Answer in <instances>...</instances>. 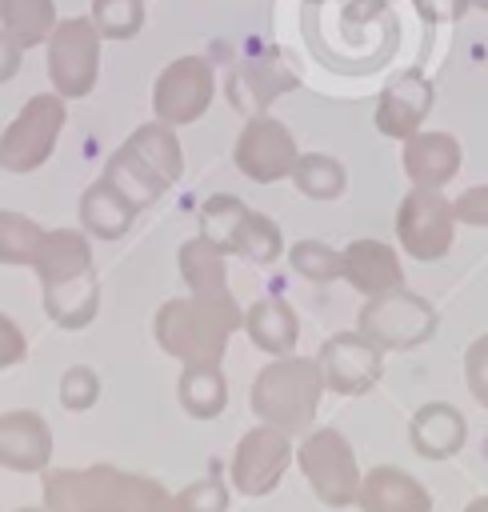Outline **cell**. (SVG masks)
I'll list each match as a JSON object with an SVG mask.
<instances>
[{
  "mask_svg": "<svg viewBox=\"0 0 488 512\" xmlns=\"http://www.w3.org/2000/svg\"><path fill=\"white\" fill-rule=\"evenodd\" d=\"M240 320L244 316L232 296H224V300L180 296L156 312V340L164 344L168 356H176L184 364H220L224 344Z\"/></svg>",
  "mask_w": 488,
  "mask_h": 512,
  "instance_id": "obj_1",
  "label": "cell"
},
{
  "mask_svg": "<svg viewBox=\"0 0 488 512\" xmlns=\"http://www.w3.org/2000/svg\"><path fill=\"white\" fill-rule=\"evenodd\" d=\"M316 396H320V364L288 356V360H272L256 376L248 400H252L256 416H264V424L300 432V428H308V420L316 412Z\"/></svg>",
  "mask_w": 488,
  "mask_h": 512,
  "instance_id": "obj_2",
  "label": "cell"
},
{
  "mask_svg": "<svg viewBox=\"0 0 488 512\" xmlns=\"http://www.w3.org/2000/svg\"><path fill=\"white\" fill-rule=\"evenodd\" d=\"M60 128H64V96L60 92L32 96L16 112V120L0 132V168L4 172H32V168H40L52 156Z\"/></svg>",
  "mask_w": 488,
  "mask_h": 512,
  "instance_id": "obj_3",
  "label": "cell"
},
{
  "mask_svg": "<svg viewBox=\"0 0 488 512\" xmlns=\"http://www.w3.org/2000/svg\"><path fill=\"white\" fill-rule=\"evenodd\" d=\"M48 76L64 100L88 96L100 76V32L88 16H68L48 36Z\"/></svg>",
  "mask_w": 488,
  "mask_h": 512,
  "instance_id": "obj_4",
  "label": "cell"
},
{
  "mask_svg": "<svg viewBox=\"0 0 488 512\" xmlns=\"http://www.w3.org/2000/svg\"><path fill=\"white\" fill-rule=\"evenodd\" d=\"M212 92H216L212 64L204 56H180V60H172L156 76V84H152V112L164 124H192L212 104Z\"/></svg>",
  "mask_w": 488,
  "mask_h": 512,
  "instance_id": "obj_5",
  "label": "cell"
},
{
  "mask_svg": "<svg viewBox=\"0 0 488 512\" xmlns=\"http://www.w3.org/2000/svg\"><path fill=\"white\" fill-rule=\"evenodd\" d=\"M124 488H128V476L108 464L48 472L44 504H48V512H120Z\"/></svg>",
  "mask_w": 488,
  "mask_h": 512,
  "instance_id": "obj_6",
  "label": "cell"
},
{
  "mask_svg": "<svg viewBox=\"0 0 488 512\" xmlns=\"http://www.w3.org/2000/svg\"><path fill=\"white\" fill-rule=\"evenodd\" d=\"M300 468L324 504H348L356 496V460L340 432H312L300 444Z\"/></svg>",
  "mask_w": 488,
  "mask_h": 512,
  "instance_id": "obj_7",
  "label": "cell"
},
{
  "mask_svg": "<svg viewBox=\"0 0 488 512\" xmlns=\"http://www.w3.org/2000/svg\"><path fill=\"white\" fill-rule=\"evenodd\" d=\"M296 164V144H292V132L272 120V116H248L240 140H236V168L256 180V184H272L280 176H288Z\"/></svg>",
  "mask_w": 488,
  "mask_h": 512,
  "instance_id": "obj_8",
  "label": "cell"
},
{
  "mask_svg": "<svg viewBox=\"0 0 488 512\" xmlns=\"http://www.w3.org/2000/svg\"><path fill=\"white\" fill-rule=\"evenodd\" d=\"M360 328L368 340L384 344V348H400L412 340H424L432 332V308L416 296L404 292H380V300H372L360 316Z\"/></svg>",
  "mask_w": 488,
  "mask_h": 512,
  "instance_id": "obj_9",
  "label": "cell"
},
{
  "mask_svg": "<svg viewBox=\"0 0 488 512\" xmlns=\"http://www.w3.org/2000/svg\"><path fill=\"white\" fill-rule=\"evenodd\" d=\"M284 464H288V432L276 428V424H264V428H252L240 440L236 460H232V480H236L240 492L264 496V492L276 488Z\"/></svg>",
  "mask_w": 488,
  "mask_h": 512,
  "instance_id": "obj_10",
  "label": "cell"
},
{
  "mask_svg": "<svg viewBox=\"0 0 488 512\" xmlns=\"http://www.w3.org/2000/svg\"><path fill=\"white\" fill-rule=\"evenodd\" d=\"M400 240L412 256L420 260H436L448 244H452V216L448 204L432 192L420 188L400 204Z\"/></svg>",
  "mask_w": 488,
  "mask_h": 512,
  "instance_id": "obj_11",
  "label": "cell"
},
{
  "mask_svg": "<svg viewBox=\"0 0 488 512\" xmlns=\"http://www.w3.org/2000/svg\"><path fill=\"white\" fill-rule=\"evenodd\" d=\"M320 372L324 380L344 392V396H356V392H368L380 376V356L372 344H364L360 336L352 332H340L332 336L324 348H320Z\"/></svg>",
  "mask_w": 488,
  "mask_h": 512,
  "instance_id": "obj_12",
  "label": "cell"
},
{
  "mask_svg": "<svg viewBox=\"0 0 488 512\" xmlns=\"http://www.w3.org/2000/svg\"><path fill=\"white\" fill-rule=\"evenodd\" d=\"M52 456V432L36 412L0 416V464L12 472H40Z\"/></svg>",
  "mask_w": 488,
  "mask_h": 512,
  "instance_id": "obj_13",
  "label": "cell"
},
{
  "mask_svg": "<svg viewBox=\"0 0 488 512\" xmlns=\"http://www.w3.org/2000/svg\"><path fill=\"white\" fill-rule=\"evenodd\" d=\"M296 76L276 60H248L228 76V100L244 116H260L280 92H292Z\"/></svg>",
  "mask_w": 488,
  "mask_h": 512,
  "instance_id": "obj_14",
  "label": "cell"
},
{
  "mask_svg": "<svg viewBox=\"0 0 488 512\" xmlns=\"http://www.w3.org/2000/svg\"><path fill=\"white\" fill-rule=\"evenodd\" d=\"M32 268L44 284H56V280H72V276H84L92 272V248L80 232L72 228H52V232H40L36 240V252H32Z\"/></svg>",
  "mask_w": 488,
  "mask_h": 512,
  "instance_id": "obj_15",
  "label": "cell"
},
{
  "mask_svg": "<svg viewBox=\"0 0 488 512\" xmlns=\"http://www.w3.org/2000/svg\"><path fill=\"white\" fill-rule=\"evenodd\" d=\"M428 104H432V88H428L420 76H400V80L380 96L376 128L388 132V136H412V132L420 128V120L428 116Z\"/></svg>",
  "mask_w": 488,
  "mask_h": 512,
  "instance_id": "obj_16",
  "label": "cell"
},
{
  "mask_svg": "<svg viewBox=\"0 0 488 512\" xmlns=\"http://www.w3.org/2000/svg\"><path fill=\"white\" fill-rule=\"evenodd\" d=\"M132 220H136V204L124 192H116L104 176L84 188V196H80V224H84V232H92L96 240H116V236L128 232Z\"/></svg>",
  "mask_w": 488,
  "mask_h": 512,
  "instance_id": "obj_17",
  "label": "cell"
},
{
  "mask_svg": "<svg viewBox=\"0 0 488 512\" xmlns=\"http://www.w3.org/2000/svg\"><path fill=\"white\" fill-rule=\"evenodd\" d=\"M180 276L192 288V296H212L224 300L228 296V268H224V248L212 244L208 236L184 240L180 244Z\"/></svg>",
  "mask_w": 488,
  "mask_h": 512,
  "instance_id": "obj_18",
  "label": "cell"
},
{
  "mask_svg": "<svg viewBox=\"0 0 488 512\" xmlns=\"http://www.w3.org/2000/svg\"><path fill=\"white\" fill-rule=\"evenodd\" d=\"M96 308H100V284H96L92 272L44 284V312L60 328H84L96 316Z\"/></svg>",
  "mask_w": 488,
  "mask_h": 512,
  "instance_id": "obj_19",
  "label": "cell"
},
{
  "mask_svg": "<svg viewBox=\"0 0 488 512\" xmlns=\"http://www.w3.org/2000/svg\"><path fill=\"white\" fill-rule=\"evenodd\" d=\"M364 512H428V492L400 468H376L360 488Z\"/></svg>",
  "mask_w": 488,
  "mask_h": 512,
  "instance_id": "obj_20",
  "label": "cell"
},
{
  "mask_svg": "<svg viewBox=\"0 0 488 512\" xmlns=\"http://www.w3.org/2000/svg\"><path fill=\"white\" fill-rule=\"evenodd\" d=\"M240 324L248 328L252 344H256V348H264V352H272V356L292 352V348H296V336H300L296 312H292L284 300H276V296H268V300L252 304V308L244 312V320H240Z\"/></svg>",
  "mask_w": 488,
  "mask_h": 512,
  "instance_id": "obj_21",
  "label": "cell"
},
{
  "mask_svg": "<svg viewBox=\"0 0 488 512\" xmlns=\"http://www.w3.org/2000/svg\"><path fill=\"white\" fill-rule=\"evenodd\" d=\"M124 148H128L140 164H148L168 188L176 184V176H180V168H184V156H180V140H176L172 124H164V120L140 124V128L124 140Z\"/></svg>",
  "mask_w": 488,
  "mask_h": 512,
  "instance_id": "obj_22",
  "label": "cell"
},
{
  "mask_svg": "<svg viewBox=\"0 0 488 512\" xmlns=\"http://www.w3.org/2000/svg\"><path fill=\"white\" fill-rule=\"evenodd\" d=\"M460 164V148L452 136H440V132H428V136H412L408 148H404V168L416 184L424 188H436L444 184Z\"/></svg>",
  "mask_w": 488,
  "mask_h": 512,
  "instance_id": "obj_23",
  "label": "cell"
},
{
  "mask_svg": "<svg viewBox=\"0 0 488 512\" xmlns=\"http://www.w3.org/2000/svg\"><path fill=\"white\" fill-rule=\"evenodd\" d=\"M340 260H344V272L352 276V284H356L360 292H368V296H380V292L400 288V264H396V256H392L384 244H376V240L352 244Z\"/></svg>",
  "mask_w": 488,
  "mask_h": 512,
  "instance_id": "obj_24",
  "label": "cell"
},
{
  "mask_svg": "<svg viewBox=\"0 0 488 512\" xmlns=\"http://www.w3.org/2000/svg\"><path fill=\"white\" fill-rule=\"evenodd\" d=\"M180 408L196 420H212L228 400V380L220 364H184L180 372Z\"/></svg>",
  "mask_w": 488,
  "mask_h": 512,
  "instance_id": "obj_25",
  "label": "cell"
},
{
  "mask_svg": "<svg viewBox=\"0 0 488 512\" xmlns=\"http://www.w3.org/2000/svg\"><path fill=\"white\" fill-rule=\"evenodd\" d=\"M104 180H108L116 192H124L136 208H148L152 200H160V192H168V184H164L148 164H140L124 144L108 156V164H104Z\"/></svg>",
  "mask_w": 488,
  "mask_h": 512,
  "instance_id": "obj_26",
  "label": "cell"
},
{
  "mask_svg": "<svg viewBox=\"0 0 488 512\" xmlns=\"http://www.w3.org/2000/svg\"><path fill=\"white\" fill-rule=\"evenodd\" d=\"M460 440H464V424H460V412L448 404H428L412 420V444L424 456H452Z\"/></svg>",
  "mask_w": 488,
  "mask_h": 512,
  "instance_id": "obj_27",
  "label": "cell"
},
{
  "mask_svg": "<svg viewBox=\"0 0 488 512\" xmlns=\"http://www.w3.org/2000/svg\"><path fill=\"white\" fill-rule=\"evenodd\" d=\"M0 28L20 40V48L40 44L56 28V4L52 0H0Z\"/></svg>",
  "mask_w": 488,
  "mask_h": 512,
  "instance_id": "obj_28",
  "label": "cell"
},
{
  "mask_svg": "<svg viewBox=\"0 0 488 512\" xmlns=\"http://www.w3.org/2000/svg\"><path fill=\"white\" fill-rule=\"evenodd\" d=\"M288 176H292L296 188H300L304 196H312V200H336V196L344 192V168H340L332 156H320V152L296 156V164H292Z\"/></svg>",
  "mask_w": 488,
  "mask_h": 512,
  "instance_id": "obj_29",
  "label": "cell"
},
{
  "mask_svg": "<svg viewBox=\"0 0 488 512\" xmlns=\"http://www.w3.org/2000/svg\"><path fill=\"white\" fill-rule=\"evenodd\" d=\"M244 216H248V208H244V200H236V196H208L204 200V208H200V236H208L212 244H220L224 252L232 248V240H236V228L244 224Z\"/></svg>",
  "mask_w": 488,
  "mask_h": 512,
  "instance_id": "obj_30",
  "label": "cell"
},
{
  "mask_svg": "<svg viewBox=\"0 0 488 512\" xmlns=\"http://www.w3.org/2000/svg\"><path fill=\"white\" fill-rule=\"evenodd\" d=\"M228 252H236V256H244V260H256V264H272V260L280 256V228H276L268 216L248 212L244 224L236 228V240H232Z\"/></svg>",
  "mask_w": 488,
  "mask_h": 512,
  "instance_id": "obj_31",
  "label": "cell"
},
{
  "mask_svg": "<svg viewBox=\"0 0 488 512\" xmlns=\"http://www.w3.org/2000/svg\"><path fill=\"white\" fill-rule=\"evenodd\" d=\"M88 20L108 40H128L144 24V0H92Z\"/></svg>",
  "mask_w": 488,
  "mask_h": 512,
  "instance_id": "obj_32",
  "label": "cell"
},
{
  "mask_svg": "<svg viewBox=\"0 0 488 512\" xmlns=\"http://www.w3.org/2000/svg\"><path fill=\"white\" fill-rule=\"evenodd\" d=\"M40 232L44 228L36 220H28L12 208H0V264H32Z\"/></svg>",
  "mask_w": 488,
  "mask_h": 512,
  "instance_id": "obj_33",
  "label": "cell"
},
{
  "mask_svg": "<svg viewBox=\"0 0 488 512\" xmlns=\"http://www.w3.org/2000/svg\"><path fill=\"white\" fill-rule=\"evenodd\" d=\"M288 260H292V268H296L300 276H308V280H332V276L344 272V260H340L328 244H320V240H300V244H292Z\"/></svg>",
  "mask_w": 488,
  "mask_h": 512,
  "instance_id": "obj_34",
  "label": "cell"
},
{
  "mask_svg": "<svg viewBox=\"0 0 488 512\" xmlns=\"http://www.w3.org/2000/svg\"><path fill=\"white\" fill-rule=\"evenodd\" d=\"M120 512H176V500L148 476H128Z\"/></svg>",
  "mask_w": 488,
  "mask_h": 512,
  "instance_id": "obj_35",
  "label": "cell"
},
{
  "mask_svg": "<svg viewBox=\"0 0 488 512\" xmlns=\"http://www.w3.org/2000/svg\"><path fill=\"white\" fill-rule=\"evenodd\" d=\"M96 396H100V376H96L92 368L76 364V368H68V372L60 376V400H64V408L84 412V408L96 404Z\"/></svg>",
  "mask_w": 488,
  "mask_h": 512,
  "instance_id": "obj_36",
  "label": "cell"
},
{
  "mask_svg": "<svg viewBox=\"0 0 488 512\" xmlns=\"http://www.w3.org/2000/svg\"><path fill=\"white\" fill-rule=\"evenodd\" d=\"M228 508V488L212 476L192 480L180 496H176V512H224Z\"/></svg>",
  "mask_w": 488,
  "mask_h": 512,
  "instance_id": "obj_37",
  "label": "cell"
},
{
  "mask_svg": "<svg viewBox=\"0 0 488 512\" xmlns=\"http://www.w3.org/2000/svg\"><path fill=\"white\" fill-rule=\"evenodd\" d=\"M24 360V332L12 324V316L0 312V368H12Z\"/></svg>",
  "mask_w": 488,
  "mask_h": 512,
  "instance_id": "obj_38",
  "label": "cell"
},
{
  "mask_svg": "<svg viewBox=\"0 0 488 512\" xmlns=\"http://www.w3.org/2000/svg\"><path fill=\"white\" fill-rule=\"evenodd\" d=\"M468 380H472V392L488 404V336L476 340L468 352Z\"/></svg>",
  "mask_w": 488,
  "mask_h": 512,
  "instance_id": "obj_39",
  "label": "cell"
},
{
  "mask_svg": "<svg viewBox=\"0 0 488 512\" xmlns=\"http://www.w3.org/2000/svg\"><path fill=\"white\" fill-rule=\"evenodd\" d=\"M20 68V40L0 28V84H8Z\"/></svg>",
  "mask_w": 488,
  "mask_h": 512,
  "instance_id": "obj_40",
  "label": "cell"
},
{
  "mask_svg": "<svg viewBox=\"0 0 488 512\" xmlns=\"http://www.w3.org/2000/svg\"><path fill=\"white\" fill-rule=\"evenodd\" d=\"M456 212H460L464 220H472V224H488V188L468 192V196L456 204Z\"/></svg>",
  "mask_w": 488,
  "mask_h": 512,
  "instance_id": "obj_41",
  "label": "cell"
},
{
  "mask_svg": "<svg viewBox=\"0 0 488 512\" xmlns=\"http://www.w3.org/2000/svg\"><path fill=\"white\" fill-rule=\"evenodd\" d=\"M468 512H488V500H476V504H472Z\"/></svg>",
  "mask_w": 488,
  "mask_h": 512,
  "instance_id": "obj_42",
  "label": "cell"
},
{
  "mask_svg": "<svg viewBox=\"0 0 488 512\" xmlns=\"http://www.w3.org/2000/svg\"><path fill=\"white\" fill-rule=\"evenodd\" d=\"M476 4H484V8H488V0H476Z\"/></svg>",
  "mask_w": 488,
  "mask_h": 512,
  "instance_id": "obj_43",
  "label": "cell"
}]
</instances>
